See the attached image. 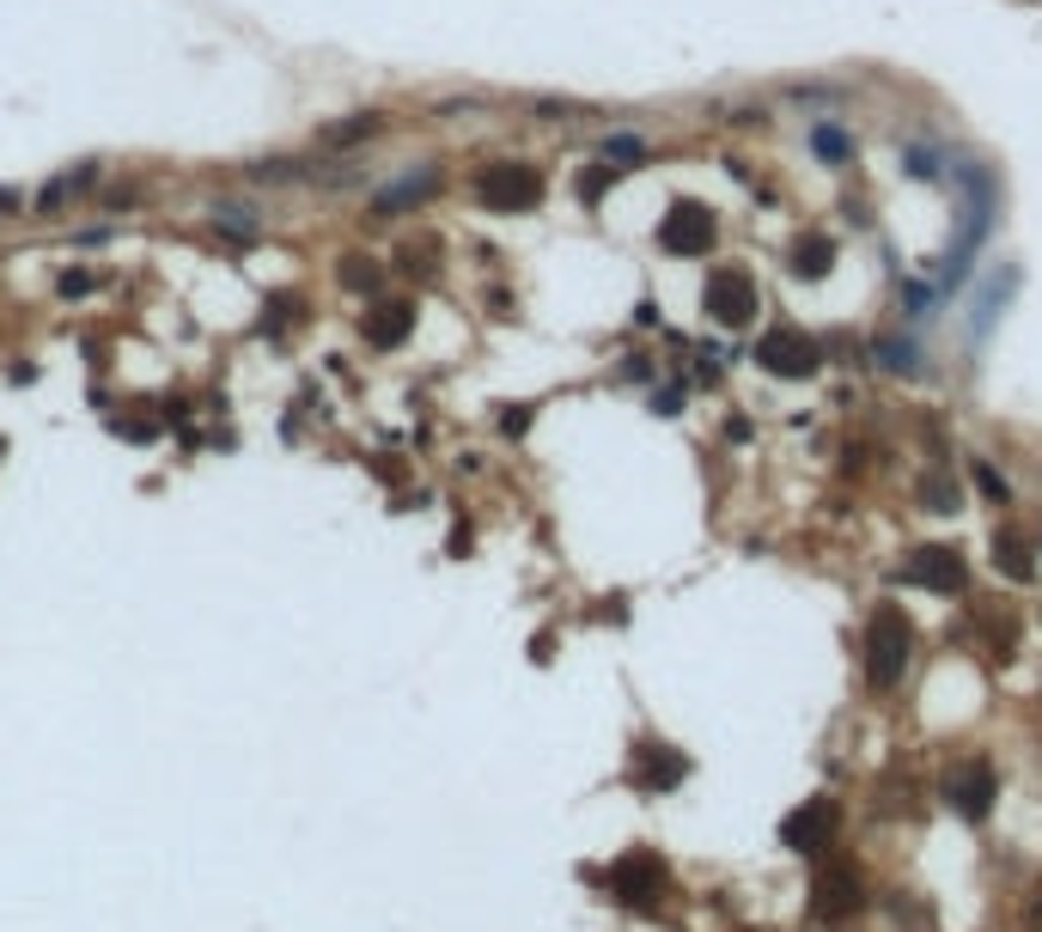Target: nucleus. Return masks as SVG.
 <instances>
[{
	"label": "nucleus",
	"mask_w": 1042,
	"mask_h": 932,
	"mask_svg": "<svg viewBox=\"0 0 1042 932\" xmlns=\"http://www.w3.org/2000/svg\"><path fill=\"white\" fill-rule=\"evenodd\" d=\"M976 487H981V494L994 500V506H1006V500H1012V487H1006V475L994 470V463H981V458H976Z\"/></svg>",
	"instance_id": "obj_24"
},
{
	"label": "nucleus",
	"mask_w": 1042,
	"mask_h": 932,
	"mask_svg": "<svg viewBox=\"0 0 1042 932\" xmlns=\"http://www.w3.org/2000/svg\"><path fill=\"white\" fill-rule=\"evenodd\" d=\"M384 122L379 117H354V122H336V129H323V141L330 146H354V141H366V134H379Z\"/></svg>",
	"instance_id": "obj_23"
},
{
	"label": "nucleus",
	"mask_w": 1042,
	"mask_h": 932,
	"mask_svg": "<svg viewBox=\"0 0 1042 932\" xmlns=\"http://www.w3.org/2000/svg\"><path fill=\"white\" fill-rule=\"evenodd\" d=\"M897 158H902V172H909L914 184H933V177H939V153H933L926 141H909Z\"/></svg>",
	"instance_id": "obj_20"
},
{
	"label": "nucleus",
	"mask_w": 1042,
	"mask_h": 932,
	"mask_svg": "<svg viewBox=\"0 0 1042 932\" xmlns=\"http://www.w3.org/2000/svg\"><path fill=\"white\" fill-rule=\"evenodd\" d=\"M439 189V172H415V177H403V184H391L379 201H372V213L379 220H391V213H403V208H415V201H427Z\"/></svg>",
	"instance_id": "obj_14"
},
{
	"label": "nucleus",
	"mask_w": 1042,
	"mask_h": 932,
	"mask_svg": "<svg viewBox=\"0 0 1042 932\" xmlns=\"http://www.w3.org/2000/svg\"><path fill=\"white\" fill-rule=\"evenodd\" d=\"M805 146L823 158V165H847V158H854V134H847V129H835L830 117H818V122L805 129Z\"/></svg>",
	"instance_id": "obj_15"
},
{
	"label": "nucleus",
	"mask_w": 1042,
	"mask_h": 932,
	"mask_svg": "<svg viewBox=\"0 0 1042 932\" xmlns=\"http://www.w3.org/2000/svg\"><path fill=\"white\" fill-rule=\"evenodd\" d=\"M945 804L964 823H988V811H994V799H1000V775H994V761L988 756H969V761H957L945 775Z\"/></svg>",
	"instance_id": "obj_5"
},
{
	"label": "nucleus",
	"mask_w": 1042,
	"mask_h": 932,
	"mask_svg": "<svg viewBox=\"0 0 1042 932\" xmlns=\"http://www.w3.org/2000/svg\"><path fill=\"white\" fill-rule=\"evenodd\" d=\"M659 250L665 256H708L713 250V213L701 201H677L659 220Z\"/></svg>",
	"instance_id": "obj_11"
},
{
	"label": "nucleus",
	"mask_w": 1042,
	"mask_h": 932,
	"mask_svg": "<svg viewBox=\"0 0 1042 932\" xmlns=\"http://www.w3.org/2000/svg\"><path fill=\"white\" fill-rule=\"evenodd\" d=\"M835 835H842V804H835L830 792L792 804V811L780 816V847L799 854V859H823L835 847Z\"/></svg>",
	"instance_id": "obj_3"
},
{
	"label": "nucleus",
	"mask_w": 1042,
	"mask_h": 932,
	"mask_svg": "<svg viewBox=\"0 0 1042 932\" xmlns=\"http://www.w3.org/2000/svg\"><path fill=\"white\" fill-rule=\"evenodd\" d=\"M0 458H7V446H0Z\"/></svg>",
	"instance_id": "obj_31"
},
{
	"label": "nucleus",
	"mask_w": 1042,
	"mask_h": 932,
	"mask_svg": "<svg viewBox=\"0 0 1042 932\" xmlns=\"http://www.w3.org/2000/svg\"><path fill=\"white\" fill-rule=\"evenodd\" d=\"M701 305H708V317L720 329H744V324H756V311H763L756 281L744 275V268H713L708 287H701Z\"/></svg>",
	"instance_id": "obj_8"
},
{
	"label": "nucleus",
	"mask_w": 1042,
	"mask_h": 932,
	"mask_svg": "<svg viewBox=\"0 0 1042 932\" xmlns=\"http://www.w3.org/2000/svg\"><path fill=\"white\" fill-rule=\"evenodd\" d=\"M994 567H1000L1012 585H1030L1036 579V561H1030V542L1018 530H994Z\"/></svg>",
	"instance_id": "obj_13"
},
{
	"label": "nucleus",
	"mask_w": 1042,
	"mask_h": 932,
	"mask_svg": "<svg viewBox=\"0 0 1042 932\" xmlns=\"http://www.w3.org/2000/svg\"><path fill=\"white\" fill-rule=\"evenodd\" d=\"M652 408H659V415H683V384H665V391H652Z\"/></svg>",
	"instance_id": "obj_27"
},
{
	"label": "nucleus",
	"mask_w": 1042,
	"mask_h": 932,
	"mask_svg": "<svg viewBox=\"0 0 1042 932\" xmlns=\"http://www.w3.org/2000/svg\"><path fill=\"white\" fill-rule=\"evenodd\" d=\"M19 213V189H0V220H13Z\"/></svg>",
	"instance_id": "obj_30"
},
{
	"label": "nucleus",
	"mask_w": 1042,
	"mask_h": 932,
	"mask_svg": "<svg viewBox=\"0 0 1042 932\" xmlns=\"http://www.w3.org/2000/svg\"><path fill=\"white\" fill-rule=\"evenodd\" d=\"M756 366L775 372V379H811V372L823 366V342L805 336V329H792V324H775L763 342H756Z\"/></svg>",
	"instance_id": "obj_4"
},
{
	"label": "nucleus",
	"mask_w": 1042,
	"mask_h": 932,
	"mask_svg": "<svg viewBox=\"0 0 1042 932\" xmlns=\"http://www.w3.org/2000/svg\"><path fill=\"white\" fill-rule=\"evenodd\" d=\"M62 293H67V299H86V293H98V275H92V268H67Z\"/></svg>",
	"instance_id": "obj_26"
},
{
	"label": "nucleus",
	"mask_w": 1042,
	"mask_h": 932,
	"mask_svg": "<svg viewBox=\"0 0 1042 932\" xmlns=\"http://www.w3.org/2000/svg\"><path fill=\"white\" fill-rule=\"evenodd\" d=\"M902 585H921V591H939V597H951V591L969 585V567L964 555L951 549V542H926V549L909 555V567H902Z\"/></svg>",
	"instance_id": "obj_9"
},
{
	"label": "nucleus",
	"mask_w": 1042,
	"mask_h": 932,
	"mask_svg": "<svg viewBox=\"0 0 1042 932\" xmlns=\"http://www.w3.org/2000/svg\"><path fill=\"white\" fill-rule=\"evenodd\" d=\"M830 263H835L830 238H805V244L792 250V275H805V281H823V275H830Z\"/></svg>",
	"instance_id": "obj_17"
},
{
	"label": "nucleus",
	"mask_w": 1042,
	"mask_h": 932,
	"mask_svg": "<svg viewBox=\"0 0 1042 932\" xmlns=\"http://www.w3.org/2000/svg\"><path fill=\"white\" fill-rule=\"evenodd\" d=\"M366 342L372 348H396V342H409V329H415V305L409 299H379L366 311Z\"/></svg>",
	"instance_id": "obj_12"
},
{
	"label": "nucleus",
	"mask_w": 1042,
	"mask_h": 932,
	"mask_svg": "<svg viewBox=\"0 0 1042 932\" xmlns=\"http://www.w3.org/2000/svg\"><path fill=\"white\" fill-rule=\"evenodd\" d=\"M1024 932H1042V890H1036V902L1024 908Z\"/></svg>",
	"instance_id": "obj_29"
},
{
	"label": "nucleus",
	"mask_w": 1042,
	"mask_h": 932,
	"mask_svg": "<svg viewBox=\"0 0 1042 932\" xmlns=\"http://www.w3.org/2000/svg\"><path fill=\"white\" fill-rule=\"evenodd\" d=\"M909 646H914V628H909V616H902L897 604L871 610L859 653H866V683L878 689V695H890V689L902 683V670H909Z\"/></svg>",
	"instance_id": "obj_1"
},
{
	"label": "nucleus",
	"mask_w": 1042,
	"mask_h": 932,
	"mask_svg": "<svg viewBox=\"0 0 1042 932\" xmlns=\"http://www.w3.org/2000/svg\"><path fill=\"white\" fill-rule=\"evenodd\" d=\"M787 98L792 105H805V110H830V105L847 98V86H787Z\"/></svg>",
	"instance_id": "obj_22"
},
{
	"label": "nucleus",
	"mask_w": 1042,
	"mask_h": 932,
	"mask_svg": "<svg viewBox=\"0 0 1042 932\" xmlns=\"http://www.w3.org/2000/svg\"><path fill=\"white\" fill-rule=\"evenodd\" d=\"M475 196L489 201L494 213H525L542 201V172L525 165V158H506V165H489V172L475 177Z\"/></svg>",
	"instance_id": "obj_6"
},
{
	"label": "nucleus",
	"mask_w": 1042,
	"mask_h": 932,
	"mask_svg": "<svg viewBox=\"0 0 1042 932\" xmlns=\"http://www.w3.org/2000/svg\"><path fill=\"white\" fill-rule=\"evenodd\" d=\"M604 890L616 896L622 908H640V914H659L665 890H671V871H665V859L652 854V847H634V854H622L616 866L604 871Z\"/></svg>",
	"instance_id": "obj_2"
},
{
	"label": "nucleus",
	"mask_w": 1042,
	"mask_h": 932,
	"mask_svg": "<svg viewBox=\"0 0 1042 932\" xmlns=\"http://www.w3.org/2000/svg\"><path fill=\"white\" fill-rule=\"evenodd\" d=\"M379 281H384V268L372 263V256H348L342 263V287L348 293H379Z\"/></svg>",
	"instance_id": "obj_21"
},
{
	"label": "nucleus",
	"mask_w": 1042,
	"mask_h": 932,
	"mask_svg": "<svg viewBox=\"0 0 1042 932\" xmlns=\"http://www.w3.org/2000/svg\"><path fill=\"white\" fill-rule=\"evenodd\" d=\"M859 908H866V884H859V871L842 866V859L818 866V878H811V920L842 926V920H854Z\"/></svg>",
	"instance_id": "obj_7"
},
{
	"label": "nucleus",
	"mask_w": 1042,
	"mask_h": 932,
	"mask_svg": "<svg viewBox=\"0 0 1042 932\" xmlns=\"http://www.w3.org/2000/svg\"><path fill=\"white\" fill-rule=\"evenodd\" d=\"M610 177H616V172H610V165H592V172L580 177V201H585V208H592V201H604Z\"/></svg>",
	"instance_id": "obj_25"
},
{
	"label": "nucleus",
	"mask_w": 1042,
	"mask_h": 932,
	"mask_svg": "<svg viewBox=\"0 0 1042 932\" xmlns=\"http://www.w3.org/2000/svg\"><path fill=\"white\" fill-rule=\"evenodd\" d=\"M871 360H878L885 372H902V379H914V372H921V348L902 342V336H878V342H871Z\"/></svg>",
	"instance_id": "obj_16"
},
{
	"label": "nucleus",
	"mask_w": 1042,
	"mask_h": 932,
	"mask_svg": "<svg viewBox=\"0 0 1042 932\" xmlns=\"http://www.w3.org/2000/svg\"><path fill=\"white\" fill-rule=\"evenodd\" d=\"M689 780V756L671 744H640L628 761V787L647 792V799H659V792H677Z\"/></svg>",
	"instance_id": "obj_10"
},
{
	"label": "nucleus",
	"mask_w": 1042,
	"mask_h": 932,
	"mask_svg": "<svg viewBox=\"0 0 1042 932\" xmlns=\"http://www.w3.org/2000/svg\"><path fill=\"white\" fill-rule=\"evenodd\" d=\"M914 494H921V506H926V513H957V482H951L945 470L921 475V487H914Z\"/></svg>",
	"instance_id": "obj_18"
},
{
	"label": "nucleus",
	"mask_w": 1042,
	"mask_h": 932,
	"mask_svg": "<svg viewBox=\"0 0 1042 932\" xmlns=\"http://www.w3.org/2000/svg\"><path fill=\"white\" fill-rule=\"evenodd\" d=\"M525 427H530V408H513V415H501V434H506V439H518Z\"/></svg>",
	"instance_id": "obj_28"
},
{
	"label": "nucleus",
	"mask_w": 1042,
	"mask_h": 932,
	"mask_svg": "<svg viewBox=\"0 0 1042 932\" xmlns=\"http://www.w3.org/2000/svg\"><path fill=\"white\" fill-rule=\"evenodd\" d=\"M640 158H647V141H640V134H610V141H604V165H610V172H634Z\"/></svg>",
	"instance_id": "obj_19"
}]
</instances>
